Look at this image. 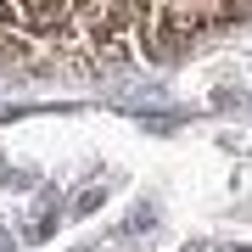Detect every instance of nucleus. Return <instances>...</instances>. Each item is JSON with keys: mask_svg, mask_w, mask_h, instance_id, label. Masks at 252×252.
I'll use <instances>...</instances> for the list:
<instances>
[{"mask_svg": "<svg viewBox=\"0 0 252 252\" xmlns=\"http://www.w3.org/2000/svg\"><path fill=\"white\" fill-rule=\"evenodd\" d=\"M140 17H152V23H140L146 28V51L168 56V51H185L196 34H207L219 17H241V6H152Z\"/></svg>", "mask_w": 252, "mask_h": 252, "instance_id": "1", "label": "nucleus"}]
</instances>
